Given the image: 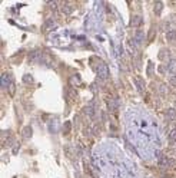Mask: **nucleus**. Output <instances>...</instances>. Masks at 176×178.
<instances>
[{"instance_id":"nucleus-1","label":"nucleus","mask_w":176,"mask_h":178,"mask_svg":"<svg viewBox=\"0 0 176 178\" xmlns=\"http://www.w3.org/2000/svg\"><path fill=\"white\" fill-rule=\"evenodd\" d=\"M175 160H172V158H168V157H161L159 158V167L162 168V170H168V168H170V167H173L175 165Z\"/></svg>"},{"instance_id":"nucleus-2","label":"nucleus","mask_w":176,"mask_h":178,"mask_svg":"<svg viewBox=\"0 0 176 178\" xmlns=\"http://www.w3.org/2000/svg\"><path fill=\"white\" fill-rule=\"evenodd\" d=\"M10 83H13V79H11L10 73H7V72H3V73H2V76H0V85H2V88H9V86H10Z\"/></svg>"},{"instance_id":"nucleus-3","label":"nucleus","mask_w":176,"mask_h":178,"mask_svg":"<svg viewBox=\"0 0 176 178\" xmlns=\"http://www.w3.org/2000/svg\"><path fill=\"white\" fill-rule=\"evenodd\" d=\"M108 76H109L108 65H106V63H102L98 69V78L100 79V81H105V79H108Z\"/></svg>"},{"instance_id":"nucleus-4","label":"nucleus","mask_w":176,"mask_h":178,"mask_svg":"<svg viewBox=\"0 0 176 178\" xmlns=\"http://www.w3.org/2000/svg\"><path fill=\"white\" fill-rule=\"evenodd\" d=\"M56 27H57V22H56V20H55V19H49V20H46L45 26H43V32L49 33V32L55 30Z\"/></svg>"},{"instance_id":"nucleus-5","label":"nucleus","mask_w":176,"mask_h":178,"mask_svg":"<svg viewBox=\"0 0 176 178\" xmlns=\"http://www.w3.org/2000/svg\"><path fill=\"white\" fill-rule=\"evenodd\" d=\"M135 86L136 89H138V92L140 93V95H143L145 93V91H146V83H145V81H143L142 78H135Z\"/></svg>"},{"instance_id":"nucleus-6","label":"nucleus","mask_w":176,"mask_h":178,"mask_svg":"<svg viewBox=\"0 0 176 178\" xmlns=\"http://www.w3.org/2000/svg\"><path fill=\"white\" fill-rule=\"evenodd\" d=\"M29 60L30 62H34V60H42V52L39 49H33L29 52Z\"/></svg>"},{"instance_id":"nucleus-7","label":"nucleus","mask_w":176,"mask_h":178,"mask_svg":"<svg viewBox=\"0 0 176 178\" xmlns=\"http://www.w3.org/2000/svg\"><path fill=\"white\" fill-rule=\"evenodd\" d=\"M83 114H85L87 118H93V116H95V106H93V104H89V105H86V106L83 108Z\"/></svg>"},{"instance_id":"nucleus-8","label":"nucleus","mask_w":176,"mask_h":178,"mask_svg":"<svg viewBox=\"0 0 176 178\" xmlns=\"http://www.w3.org/2000/svg\"><path fill=\"white\" fill-rule=\"evenodd\" d=\"M133 40H135L136 46H140V44L143 43V40H145V33H143L142 30H138L135 35V37H133Z\"/></svg>"},{"instance_id":"nucleus-9","label":"nucleus","mask_w":176,"mask_h":178,"mask_svg":"<svg viewBox=\"0 0 176 178\" xmlns=\"http://www.w3.org/2000/svg\"><path fill=\"white\" fill-rule=\"evenodd\" d=\"M159 59L163 60V62H169V60H170V52H169V49H161Z\"/></svg>"},{"instance_id":"nucleus-10","label":"nucleus","mask_w":176,"mask_h":178,"mask_svg":"<svg viewBox=\"0 0 176 178\" xmlns=\"http://www.w3.org/2000/svg\"><path fill=\"white\" fill-rule=\"evenodd\" d=\"M126 49H127V52L130 53V55H135L136 43H135L133 39H127V40H126Z\"/></svg>"},{"instance_id":"nucleus-11","label":"nucleus","mask_w":176,"mask_h":178,"mask_svg":"<svg viewBox=\"0 0 176 178\" xmlns=\"http://www.w3.org/2000/svg\"><path fill=\"white\" fill-rule=\"evenodd\" d=\"M32 135H33V128H32V126H23L22 137L24 138V139H29V138H32Z\"/></svg>"},{"instance_id":"nucleus-12","label":"nucleus","mask_w":176,"mask_h":178,"mask_svg":"<svg viewBox=\"0 0 176 178\" xmlns=\"http://www.w3.org/2000/svg\"><path fill=\"white\" fill-rule=\"evenodd\" d=\"M69 83H70L72 86H80L82 85V79H80L79 75H73V76L69 78Z\"/></svg>"},{"instance_id":"nucleus-13","label":"nucleus","mask_w":176,"mask_h":178,"mask_svg":"<svg viewBox=\"0 0 176 178\" xmlns=\"http://www.w3.org/2000/svg\"><path fill=\"white\" fill-rule=\"evenodd\" d=\"M142 23V16L140 15H133L130 19V26L132 27H138Z\"/></svg>"},{"instance_id":"nucleus-14","label":"nucleus","mask_w":176,"mask_h":178,"mask_svg":"<svg viewBox=\"0 0 176 178\" xmlns=\"http://www.w3.org/2000/svg\"><path fill=\"white\" fill-rule=\"evenodd\" d=\"M165 115L168 119H170V121H176V109L175 108H168L165 111Z\"/></svg>"},{"instance_id":"nucleus-15","label":"nucleus","mask_w":176,"mask_h":178,"mask_svg":"<svg viewBox=\"0 0 176 178\" xmlns=\"http://www.w3.org/2000/svg\"><path fill=\"white\" fill-rule=\"evenodd\" d=\"M168 72H170L172 75H175L176 73V59H170L168 62Z\"/></svg>"},{"instance_id":"nucleus-16","label":"nucleus","mask_w":176,"mask_h":178,"mask_svg":"<svg viewBox=\"0 0 176 178\" xmlns=\"http://www.w3.org/2000/svg\"><path fill=\"white\" fill-rule=\"evenodd\" d=\"M22 81H23V83H26V85H33V83H34V78H33V76H32L30 73L23 75Z\"/></svg>"},{"instance_id":"nucleus-17","label":"nucleus","mask_w":176,"mask_h":178,"mask_svg":"<svg viewBox=\"0 0 176 178\" xmlns=\"http://www.w3.org/2000/svg\"><path fill=\"white\" fill-rule=\"evenodd\" d=\"M108 105H109V111H112V112H116L117 111V101H115V99H108Z\"/></svg>"},{"instance_id":"nucleus-18","label":"nucleus","mask_w":176,"mask_h":178,"mask_svg":"<svg viewBox=\"0 0 176 178\" xmlns=\"http://www.w3.org/2000/svg\"><path fill=\"white\" fill-rule=\"evenodd\" d=\"M156 89H157V92L161 93V95H168V86H166L165 83H157Z\"/></svg>"},{"instance_id":"nucleus-19","label":"nucleus","mask_w":176,"mask_h":178,"mask_svg":"<svg viewBox=\"0 0 176 178\" xmlns=\"http://www.w3.org/2000/svg\"><path fill=\"white\" fill-rule=\"evenodd\" d=\"M162 10H163V3L162 2H155V7H153L155 15H161Z\"/></svg>"},{"instance_id":"nucleus-20","label":"nucleus","mask_w":176,"mask_h":178,"mask_svg":"<svg viewBox=\"0 0 176 178\" xmlns=\"http://www.w3.org/2000/svg\"><path fill=\"white\" fill-rule=\"evenodd\" d=\"M168 138H169V141H170V144H175L176 142V129L175 128H172V129L168 132Z\"/></svg>"},{"instance_id":"nucleus-21","label":"nucleus","mask_w":176,"mask_h":178,"mask_svg":"<svg viewBox=\"0 0 176 178\" xmlns=\"http://www.w3.org/2000/svg\"><path fill=\"white\" fill-rule=\"evenodd\" d=\"M166 37H168V40H176V30H175V29L168 30V33H166Z\"/></svg>"},{"instance_id":"nucleus-22","label":"nucleus","mask_w":176,"mask_h":178,"mask_svg":"<svg viewBox=\"0 0 176 178\" xmlns=\"http://www.w3.org/2000/svg\"><path fill=\"white\" fill-rule=\"evenodd\" d=\"M146 71H147V72H146L147 76H149V78H152V76H153V63H152V62H149Z\"/></svg>"},{"instance_id":"nucleus-23","label":"nucleus","mask_w":176,"mask_h":178,"mask_svg":"<svg viewBox=\"0 0 176 178\" xmlns=\"http://www.w3.org/2000/svg\"><path fill=\"white\" fill-rule=\"evenodd\" d=\"M63 12L64 13H66V15H69V13H72V12H73V6H69L68 3L64 4L63 6Z\"/></svg>"},{"instance_id":"nucleus-24","label":"nucleus","mask_w":176,"mask_h":178,"mask_svg":"<svg viewBox=\"0 0 176 178\" xmlns=\"http://www.w3.org/2000/svg\"><path fill=\"white\" fill-rule=\"evenodd\" d=\"M47 6H49L50 9H55V10H56L59 4H57V2H55V0H50V2H47Z\"/></svg>"},{"instance_id":"nucleus-25","label":"nucleus","mask_w":176,"mask_h":178,"mask_svg":"<svg viewBox=\"0 0 176 178\" xmlns=\"http://www.w3.org/2000/svg\"><path fill=\"white\" fill-rule=\"evenodd\" d=\"M169 85L176 86V75H172V76L169 78Z\"/></svg>"},{"instance_id":"nucleus-26","label":"nucleus","mask_w":176,"mask_h":178,"mask_svg":"<svg viewBox=\"0 0 176 178\" xmlns=\"http://www.w3.org/2000/svg\"><path fill=\"white\" fill-rule=\"evenodd\" d=\"M7 91H9V93H10L11 96L15 95V91H16V88H15V83H10V86L7 88Z\"/></svg>"},{"instance_id":"nucleus-27","label":"nucleus","mask_w":176,"mask_h":178,"mask_svg":"<svg viewBox=\"0 0 176 178\" xmlns=\"http://www.w3.org/2000/svg\"><path fill=\"white\" fill-rule=\"evenodd\" d=\"M90 91L93 92V95H96V93H98V85H96V83H92V85H90Z\"/></svg>"},{"instance_id":"nucleus-28","label":"nucleus","mask_w":176,"mask_h":178,"mask_svg":"<svg viewBox=\"0 0 176 178\" xmlns=\"http://www.w3.org/2000/svg\"><path fill=\"white\" fill-rule=\"evenodd\" d=\"M6 145H9V147L15 145V138H13V137H9V138H7V142H6Z\"/></svg>"},{"instance_id":"nucleus-29","label":"nucleus","mask_w":176,"mask_h":178,"mask_svg":"<svg viewBox=\"0 0 176 178\" xmlns=\"http://www.w3.org/2000/svg\"><path fill=\"white\" fill-rule=\"evenodd\" d=\"M70 96L72 98H76V91L73 88H70Z\"/></svg>"},{"instance_id":"nucleus-30","label":"nucleus","mask_w":176,"mask_h":178,"mask_svg":"<svg viewBox=\"0 0 176 178\" xmlns=\"http://www.w3.org/2000/svg\"><path fill=\"white\" fill-rule=\"evenodd\" d=\"M102 119H103V122L108 121V115H106V112H102Z\"/></svg>"},{"instance_id":"nucleus-31","label":"nucleus","mask_w":176,"mask_h":178,"mask_svg":"<svg viewBox=\"0 0 176 178\" xmlns=\"http://www.w3.org/2000/svg\"><path fill=\"white\" fill-rule=\"evenodd\" d=\"M17 151H19V145H15V148H13V154H17Z\"/></svg>"},{"instance_id":"nucleus-32","label":"nucleus","mask_w":176,"mask_h":178,"mask_svg":"<svg viewBox=\"0 0 176 178\" xmlns=\"http://www.w3.org/2000/svg\"><path fill=\"white\" fill-rule=\"evenodd\" d=\"M175 104H176V98H175Z\"/></svg>"},{"instance_id":"nucleus-33","label":"nucleus","mask_w":176,"mask_h":178,"mask_svg":"<svg viewBox=\"0 0 176 178\" xmlns=\"http://www.w3.org/2000/svg\"><path fill=\"white\" fill-rule=\"evenodd\" d=\"M93 178H96V177H93Z\"/></svg>"}]
</instances>
